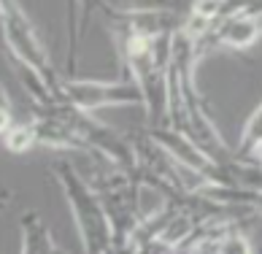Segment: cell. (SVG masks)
Wrapping results in <instances>:
<instances>
[{"mask_svg":"<svg viewBox=\"0 0 262 254\" xmlns=\"http://www.w3.org/2000/svg\"><path fill=\"white\" fill-rule=\"evenodd\" d=\"M0 143H3L11 154H25V152H30L33 146H38L33 116H30V119H22V122H14L11 127H8V133L3 135V141H0Z\"/></svg>","mask_w":262,"mask_h":254,"instance_id":"obj_5","label":"cell"},{"mask_svg":"<svg viewBox=\"0 0 262 254\" xmlns=\"http://www.w3.org/2000/svg\"><path fill=\"white\" fill-rule=\"evenodd\" d=\"M259 211H262V192H259Z\"/></svg>","mask_w":262,"mask_h":254,"instance_id":"obj_12","label":"cell"},{"mask_svg":"<svg viewBox=\"0 0 262 254\" xmlns=\"http://www.w3.org/2000/svg\"><path fill=\"white\" fill-rule=\"evenodd\" d=\"M0 35H3V44L19 68H30V71L41 73L43 79L57 84L60 76L54 73L46 46L41 44L30 16L25 14L19 0H0Z\"/></svg>","mask_w":262,"mask_h":254,"instance_id":"obj_2","label":"cell"},{"mask_svg":"<svg viewBox=\"0 0 262 254\" xmlns=\"http://www.w3.org/2000/svg\"><path fill=\"white\" fill-rule=\"evenodd\" d=\"M49 171L54 181L62 187V195L68 206H71L76 230H79V238H81V249L92 254L114 251V227L98 189L68 162V157H54L49 162Z\"/></svg>","mask_w":262,"mask_h":254,"instance_id":"obj_1","label":"cell"},{"mask_svg":"<svg viewBox=\"0 0 262 254\" xmlns=\"http://www.w3.org/2000/svg\"><path fill=\"white\" fill-rule=\"evenodd\" d=\"M16 119H14V105L8 100V95L3 90V84H0V141H3V135L8 133V127H11Z\"/></svg>","mask_w":262,"mask_h":254,"instance_id":"obj_8","label":"cell"},{"mask_svg":"<svg viewBox=\"0 0 262 254\" xmlns=\"http://www.w3.org/2000/svg\"><path fill=\"white\" fill-rule=\"evenodd\" d=\"M262 143V103L257 105V111L249 116V122L244 124V133H241V143H238V157H251L254 149Z\"/></svg>","mask_w":262,"mask_h":254,"instance_id":"obj_6","label":"cell"},{"mask_svg":"<svg viewBox=\"0 0 262 254\" xmlns=\"http://www.w3.org/2000/svg\"><path fill=\"white\" fill-rule=\"evenodd\" d=\"M76 3L81 6V22H84V16L90 14V11H95V8H98V11H103L105 16H111V14L116 11V8L108 6L105 0H76ZM79 33H84V25H79Z\"/></svg>","mask_w":262,"mask_h":254,"instance_id":"obj_9","label":"cell"},{"mask_svg":"<svg viewBox=\"0 0 262 254\" xmlns=\"http://www.w3.org/2000/svg\"><path fill=\"white\" fill-rule=\"evenodd\" d=\"M8 203H11V192L0 187V211H6V208H8Z\"/></svg>","mask_w":262,"mask_h":254,"instance_id":"obj_10","label":"cell"},{"mask_svg":"<svg viewBox=\"0 0 262 254\" xmlns=\"http://www.w3.org/2000/svg\"><path fill=\"white\" fill-rule=\"evenodd\" d=\"M251 157H254V160H257V162L262 165V143H259L257 149H254V154H251Z\"/></svg>","mask_w":262,"mask_h":254,"instance_id":"obj_11","label":"cell"},{"mask_svg":"<svg viewBox=\"0 0 262 254\" xmlns=\"http://www.w3.org/2000/svg\"><path fill=\"white\" fill-rule=\"evenodd\" d=\"M192 0H122V8H157V11H176L181 14V8L189 11Z\"/></svg>","mask_w":262,"mask_h":254,"instance_id":"obj_7","label":"cell"},{"mask_svg":"<svg viewBox=\"0 0 262 254\" xmlns=\"http://www.w3.org/2000/svg\"><path fill=\"white\" fill-rule=\"evenodd\" d=\"M57 95L84 111H98L105 105H143L141 87L133 79L124 81H86V79H57Z\"/></svg>","mask_w":262,"mask_h":254,"instance_id":"obj_3","label":"cell"},{"mask_svg":"<svg viewBox=\"0 0 262 254\" xmlns=\"http://www.w3.org/2000/svg\"><path fill=\"white\" fill-rule=\"evenodd\" d=\"M19 230H22V251L25 254H52V251H57L52 230L46 227L43 217L35 208L25 211L22 217H19Z\"/></svg>","mask_w":262,"mask_h":254,"instance_id":"obj_4","label":"cell"}]
</instances>
